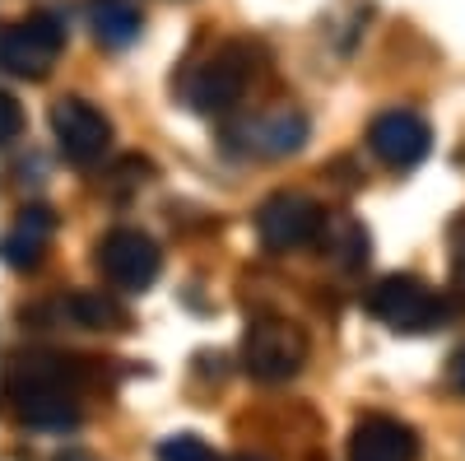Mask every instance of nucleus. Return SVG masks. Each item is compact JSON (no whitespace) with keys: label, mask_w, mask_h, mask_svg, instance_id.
<instances>
[{"label":"nucleus","mask_w":465,"mask_h":461,"mask_svg":"<svg viewBox=\"0 0 465 461\" xmlns=\"http://www.w3.org/2000/svg\"><path fill=\"white\" fill-rule=\"evenodd\" d=\"M419 434L396 415H363L349 429V461H414Z\"/></svg>","instance_id":"11"},{"label":"nucleus","mask_w":465,"mask_h":461,"mask_svg":"<svg viewBox=\"0 0 465 461\" xmlns=\"http://www.w3.org/2000/svg\"><path fill=\"white\" fill-rule=\"evenodd\" d=\"M256 56L261 47L247 43V37H228V43H219L201 65L186 70L182 80V98L196 107V112H210V117H223V112H232L242 103L247 85L256 80Z\"/></svg>","instance_id":"2"},{"label":"nucleus","mask_w":465,"mask_h":461,"mask_svg":"<svg viewBox=\"0 0 465 461\" xmlns=\"http://www.w3.org/2000/svg\"><path fill=\"white\" fill-rule=\"evenodd\" d=\"M10 406L24 429H74L80 425V368L70 359H28L24 382H10Z\"/></svg>","instance_id":"1"},{"label":"nucleus","mask_w":465,"mask_h":461,"mask_svg":"<svg viewBox=\"0 0 465 461\" xmlns=\"http://www.w3.org/2000/svg\"><path fill=\"white\" fill-rule=\"evenodd\" d=\"M65 47V24L52 10H37L24 19H10L0 28V65L10 75H24V80H43V75L56 65Z\"/></svg>","instance_id":"6"},{"label":"nucleus","mask_w":465,"mask_h":461,"mask_svg":"<svg viewBox=\"0 0 465 461\" xmlns=\"http://www.w3.org/2000/svg\"><path fill=\"white\" fill-rule=\"evenodd\" d=\"M159 461H219V452L196 434H173L159 443Z\"/></svg>","instance_id":"16"},{"label":"nucleus","mask_w":465,"mask_h":461,"mask_svg":"<svg viewBox=\"0 0 465 461\" xmlns=\"http://www.w3.org/2000/svg\"><path fill=\"white\" fill-rule=\"evenodd\" d=\"M47 126H52L61 154H65L70 164H80V168L98 164L103 154L112 149V122H107V112L94 107L80 94H61L52 103V112H47Z\"/></svg>","instance_id":"8"},{"label":"nucleus","mask_w":465,"mask_h":461,"mask_svg":"<svg viewBox=\"0 0 465 461\" xmlns=\"http://www.w3.org/2000/svg\"><path fill=\"white\" fill-rule=\"evenodd\" d=\"M19 126H24V112H19L15 94H0V145L19 140Z\"/></svg>","instance_id":"17"},{"label":"nucleus","mask_w":465,"mask_h":461,"mask_svg":"<svg viewBox=\"0 0 465 461\" xmlns=\"http://www.w3.org/2000/svg\"><path fill=\"white\" fill-rule=\"evenodd\" d=\"M140 5L135 0H94L89 5V28L103 47H131L135 37H140Z\"/></svg>","instance_id":"14"},{"label":"nucleus","mask_w":465,"mask_h":461,"mask_svg":"<svg viewBox=\"0 0 465 461\" xmlns=\"http://www.w3.org/2000/svg\"><path fill=\"white\" fill-rule=\"evenodd\" d=\"M94 266L103 271V280L122 294H144L163 271V252L149 234L140 228H107L94 247Z\"/></svg>","instance_id":"5"},{"label":"nucleus","mask_w":465,"mask_h":461,"mask_svg":"<svg viewBox=\"0 0 465 461\" xmlns=\"http://www.w3.org/2000/svg\"><path fill=\"white\" fill-rule=\"evenodd\" d=\"M363 307L386 322L391 331H405V336H419V331H438L442 322H451V303L447 294H438L433 285H423L419 276H381Z\"/></svg>","instance_id":"3"},{"label":"nucleus","mask_w":465,"mask_h":461,"mask_svg":"<svg viewBox=\"0 0 465 461\" xmlns=\"http://www.w3.org/2000/svg\"><path fill=\"white\" fill-rule=\"evenodd\" d=\"M447 382H451V387L465 396V345H460V350L447 359Z\"/></svg>","instance_id":"19"},{"label":"nucleus","mask_w":465,"mask_h":461,"mask_svg":"<svg viewBox=\"0 0 465 461\" xmlns=\"http://www.w3.org/2000/svg\"><path fill=\"white\" fill-rule=\"evenodd\" d=\"M307 364V331L289 317H256L242 336V368L256 382H289Z\"/></svg>","instance_id":"4"},{"label":"nucleus","mask_w":465,"mask_h":461,"mask_svg":"<svg viewBox=\"0 0 465 461\" xmlns=\"http://www.w3.org/2000/svg\"><path fill=\"white\" fill-rule=\"evenodd\" d=\"M70 461H84V456H70Z\"/></svg>","instance_id":"21"},{"label":"nucleus","mask_w":465,"mask_h":461,"mask_svg":"<svg viewBox=\"0 0 465 461\" xmlns=\"http://www.w3.org/2000/svg\"><path fill=\"white\" fill-rule=\"evenodd\" d=\"M368 149H372V159L386 164V168H414L429 159V149H433V126L419 117L414 107H386L372 117L368 126Z\"/></svg>","instance_id":"10"},{"label":"nucleus","mask_w":465,"mask_h":461,"mask_svg":"<svg viewBox=\"0 0 465 461\" xmlns=\"http://www.w3.org/2000/svg\"><path fill=\"white\" fill-rule=\"evenodd\" d=\"M238 461H256V456H238Z\"/></svg>","instance_id":"20"},{"label":"nucleus","mask_w":465,"mask_h":461,"mask_svg":"<svg viewBox=\"0 0 465 461\" xmlns=\"http://www.w3.org/2000/svg\"><path fill=\"white\" fill-rule=\"evenodd\" d=\"M47 238H52V210L28 205V210L19 215V224L10 228L5 238H0V252H5V261L15 266V271H28V266L43 261Z\"/></svg>","instance_id":"13"},{"label":"nucleus","mask_w":465,"mask_h":461,"mask_svg":"<svg viewBox=\"0 0 465 461\" xmlns=\"http://www.w3.org/2000/svg\"><path fill=\"white\" fill-rule=\"evenodd\" d=\"M322 247L335 266H344V271H359V266L368 261V228L359 219L349 215H326V228H322Z\"/></svg>","instance_id":"15"},{"label":"nucleus","mask_w":465,"mask_h":461,"mask_svg":"<svg viewBox=\"0 0 465 461\" xmlns=\"http://www.w3.org/2000/svg\"><path fill=\"white\" fill-rule=\"evenodd\" d=\"M451 271H456V280L465 285V215L451 224Z\"/></svg>","instance_id":"18"},{"label":"nucleus","mask_w":465,"mask_h":461,"mask_svg":"<svg viewBox=\"0 0 465 461\" xmlns=\"http://www.w3.org/2000/svg\"><path fill=\"white\" fill-rule=\"evenodd\" d=\"M52 317L56 326H89V331H122L131 317L126 307L107 298V294H89V289H74V294H61L52 303Z\"/></svg>","instance_id":"12"},{"label":"nucleus","mask_w":465,"mask_h":461,"mask_svg":"<svg viewBox=\"0 0 465 461\" xmlns=\"http://www.w3.org/2000/svg\"><path fill=\"white\" fill-rule=\"evenodd\" d=\"M307 112L293 107V103H280V107H265V112H252V117L232 122L223 131V140L242 154H256V159H284V154H298L307 145Z\"/></svg>","instance_id":"9"},{"label":"nucleus","mask_w":465,"mask_h":461,"mask_svg":"<svg viewBox=\"0 0 465 461\" xmlns=\"http://www.w3.org/2000/svg\"><path fill=\"white\" fill-rule=\"evenodd\" d=\"M322 228L326 210L302 191H275L256 205V238L265 243V252H298L307 243H322Z\"/></svg>","instance_id":"7"}]
</instances>
